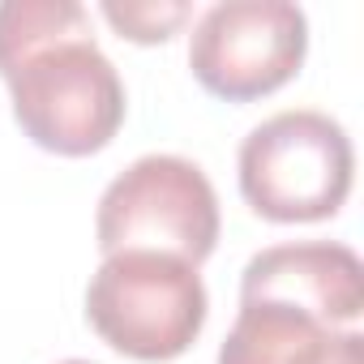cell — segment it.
<instances>
[{"label":"cell","instance_id":"7","mask_svg":"<svg viewBox=\"0 0 364 364\" xmlns=\"http://www.w3.org/2000/svg\"><path fill=\"white\" fill-rule=\"evenodd\" d=\"M347 330L317 321L283 300H240L236 326L219 347V364H334Z\"/></svg>","mask_w":364,"mask_h":364},{"label":"cell","instance_id":"1","mask_svg":"<svg viewBox=\"0 0 364 364\" xmlns=\"http://www.w3.org/2000/svg\"><path fill=\"white\" fill-rule=\"evenodd\" d=\"M0 77L9 82L22 133L52 154H95L124 120V82L90 31L26 52Z\"/></svg>","mask_w":364,"mask_h":364},{"label":"cell","instance_id":"5","mask_svg":"<svg viewBox=\"0 0 364 364\" xmlns=\"http://www.w3.org/2000/svg\"><path fill=\"white\" fill-rule=\"evenodd\" d=\"M309 52V18L291 0H219L189 35L193 77L232 103L291 82Z\"/></svg>","mask_w":364,"mask_h":364},{"label":"cell","instance_id":"4","mask_svg":"<svg viewBox=\"0 0 364 364\" xmlns=\"http://www.w3.org/2000/svg\"><path fill=\"white\" fill-rule=\"evenodd\" d=\"M95 240L103 257L141 249L202 266L219 245L215 185L180 154H141L103 189Z\"/></svg>","mask_w":364,"mask_h":364},{"label":"cell","instance_id":"6","mask_svg":"<svg viewBox=\"0 0 364 364\" xmlns=\"http://www.w3.org/2000/svg\"><path fill=\"white\" fill-rule=\"evenodd\" d=\"M240 300H283L326 326H351L364 309V266L355 249L330 240L270 245L245 266Z\"/></svg>","mask_w":364,"mask_h":364},{"label":"cell","instance_id":"2","mask_svg":"<svg viewBox=\"0 0 364 364\" xmlns=\"http://www.w3.org/2000/svg\"><path fill=\"white\" fill-rule=\"evenodd\" d=\"M351 137L313 107L262 120L240 141V193L270 223H317L343 210L351 193Z\"/></svg>","mask_w":364,"mask_h":364},{"label":"cell","instance_id":"10","mask_svg":"<svg viewBox=\"0 0 364 364\" xmlns=\"http://www.w3.org/2000/svg\"><path fill=\"white\" fill-rule=\"evenodd\" d=\"M334 364H364V338H360L355 330H347V338H343V347H338Z\"/></svg>","mask_w":364,"mask_h":364},{"label":"cell","instance_id":"3","mask_svg":"<svg viewBox=\"0 0 364 364\" xmlns=\"http://www.w3.org/2000/svg\"><path fill=\"white\" fill-rule=\"evenodd\" d=\"M206 283L198 266L167 253H112L90 274L86 317L95 334L133 360H176L206 326Z\"/></svg>","mask_w":364,"mask_h":364},{"label":"cell","instance_id":"9","mask_svg":"<svg viewBox=\"0 0 364 364\" xmlns=\"http://www.w3.org/2000/svg\"><path fill=\"white\" fill-rule=\"evenodd\" d=\"M103 18L133 43H163L189 22V5L185 0H141V5L103 0Z\"/></svg>","mask_w":364,"mask_h":364},{"label":"cell","instance_id":"8","mask_svg":"<svg viewBox=\"0 0 364 364\" xmlns=\"http://www.w3.org/2000/svg\"><path fill=\"white\" fill-rule=\"evenodd\" d=\"M77 31H90V14L77 0H5L0 5V73L26 52Z\"/></svg>","mask_w":364,"mask_h":364},{"label":"cell","instance_id":"11","mask_svg":"<svg viewBox=\"0 0 364 364\" xmlns=\"http://www.w3.org/2000/svg\"><path fill=\"white\" fill-rule=\"evenodd\" d=\"M60 364H90V360H60Z\"/></svg>","mask_w":364,"mask_h":364}]
</instances>
